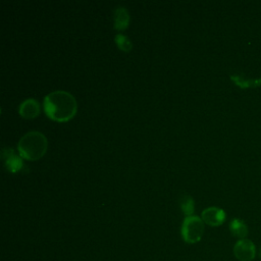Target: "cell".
Wrapping results in <instances>:
<instances>
[{"mask_svg":"<svg viewBox=\"0 0 261 261\" xmlns=\"http://www.w3.org/2000/svg\"><path fill=\"white\" fill-rule=\"evenodd\" d=\"M40 103L34 98L23 100L18 107V113L22 118L33 119L40 114Z\"/></svg>","mask_w":261,"mask_h":261,"instance_id":"obj_7","label":"cell"},{"mask_svg":"<svg viewBox=\"0 0 261 261\" xmlns=\"http://www.w3.org/2000/svg\"><path fill=\"white\" fill-rule=\"evenodd\" d=\"M114 42L117 45V47L124 52H129L133 48V44L129 41V39L122 34H116L114 37Z\"/></svg>","mask_w":261,"mask_h":261,"instance_id":"obj_12","label":"cell"},{"mask_svg":"<svg viewBox=\"0 0 261 261\" xmlns=\"http://www.w3.org/2000/svg\"><path fill=\"white\" fill-rule=\"evenodd\" d=\"M113 19H114L113 27L116 31L125 30L128 27L129 19H130L127 9L125 7H122V6H119V7L115 8Z\"/></svg>","mask_w":261,"mask_h":261,"instance_id":"obj_8","label":"cell"},{"mask_svg":"<svg viewBox=\"0 0 261 261\" xmlns=\"http://www.w3.org/2000/svg\"><path fill=\"white\" fill-rule=\"evenodd\" d=\"M2 158H3L4 162H5L6 169L9 172L16 173V172L20 171L23 168L22 157L16 155L14 150L11 149V148L4 149L2 151Z\"/></svg>","mask_w":261,"mask_h":261,"instance_id":"obj_6","label":"cell"},{"mask_svg":"<svg viewBox=\"0 0 261 261\" xmlns=\"http://www.w3.org/2000/svg\"><path fill=\"white\" fill-rule=\"evenodd\" d=\"M258 255H259V257L261 258V247L259 248V252H258Z\"/></svg>","mask_w":261,"mask_h":261,"instance_id":"obj_13","label":"cell"},{"mask_svg":"<svg viewBox=\"0 0 261 261\" xmlns=\"http://www.w3.org/2000/svg\"><path fill=\"white\" fill-rule=\"evenodd\" d=\"M201 218L205 224H208L210 226H219L225 221L226 214L223 209L212 206L202 211Z\"/></svg>","mask_w":261,"mask_h":261,"instance_id":"obj_5","label":"cell"},{"mask_svg":"<svg viewBox=\"0 0 261 261\" xmlns=\"http://www.w3.org/2000/svg\"><path fill=\"white\" fill-rule=\"evenodd\" d=\"M179 206H180L182 213L186 215V217L193 215V213L195 211V202L190 195L184 194L182 196H180Z\"/></svg>","mask_w":261,"mask_h":261,"instance_id":"obj_11","label":"cell"},{"mask_svg":"<svg viewBox=\"0 0 261 261\" xmlns=\"http://www.w3.org/2000/svg\"><path fill=\"white\" fill-rule=\"evenodd\" d=\"M204 221L197 215L185 217L181 227L180 234L182 240L188 244H196L200 242L204 233Z\"/></svg>","mask_w":261,"mask_h":261,"instance_id":"obj_3","label":"cell"},{"mask_svg":"<svg viewBox=\"0 0 261 261\" xmlns=\"http://www.w3.org/2000/svg\"><path fill=\"white\" fill-rule=\"evenodd\" d=\"M43 107L50 119L57 122H66L75 115L77 103L70 93L57 90L44 97Z\"/></svg>","mask_w":261,"mask_h":261,"instance_id":"obj_1","label":"cell"},{"mask_svg":"<svg viewBox=\"0 0 261 261\" xmlns=\"http://www.w3.org/2000/svg\"><path fill=\"white\" fill-rule=\"evenodd\" d=\"M230 80L240 88L248 89V88H258L261 86V77L259 79H248L242 74H232L230 75Z\"/></svg>","mask_w":261,"mask_h":261,"instance_id":"obj_10","label":"cell"},{"mask_svg":"<svg viewBox=\"0 0 261 261\" xmlns=\"http://www.w3.org/2000/svg\"><path fill=\"white\" fill-rule=\"evenodd\" d=\"M228 227H229L230 233L234 238H238L239 240L246 239V237L248 236V232H249L248 226L245 223V221L240 219V218H233L229 222V226Z\"/></svg>","mask_w":261,"mask_h":261,"instance_id":"obj_9","label":"cell"},{"mask_svg":"<svg viewBox=\"0 0 261 261\" xmlns=\"http://www.w3.org/2000/svg\"><path fill=\"white\" fill-rule=\"evenodd\" d=\"M48 148V141L44 134L38 130H31L24 134L18 141L17 151L22 158L35 161L42 158Z\"/></svg>","mask_w":261,"mask_h":261,"instance_id":"obj_2","label":"cell"},{"mask_svg":"<svg viewBox=\"0 0 261 261\" xmlns=\"http://www.w3.org/2000/svg\"><path fill=\"white\" fill-rule=\"evenodd\" d=\"M232 251L234 257L239 261H252L256 257L255 244L249 239L237 241Z\"/></svg>","mask_w":261,"mask_h":261,"instance_id":"obj_4","label":"cell"}]
</instances>
